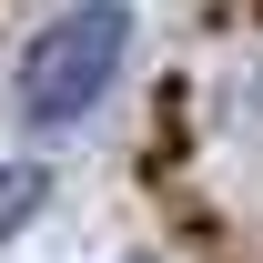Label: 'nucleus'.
<instances>
[{"mask_svg": "<svg viewBox=\"0 0 263 263\" xmlns=\"http://www.w3.org/2000/svg\"><path fill=\"white\" fill-rule=\"evenodd\" d=\"M132 263H152V253H132Z\"/></svg>", "mask_w": 263, "mask_h": 263, "instance_id": "nucleus-3", "label": "nucleus"}, {"mask_svg": "<svg viewBox=\"0 0 263 263\" xmlns=\"http://www.w3.org/2000/svg\"><path fill=\"white\" fill-rule=\"evenodd\" d=\"M41 202H51V172H41V162H10V172H0V243H10V233H31Z\"/></svg>", "mask_w": 263, "mask_h": 263, "instance_id": "nucleus-2", "label": "nucleus"}, {"mask_svg": "<svg viewBox=\"0 0 263 263\" xmlns=\"http://www.w3.org/2000/svg\"><path fill=\"white\" fill-rule=\"evenodd\" d=\"M122 51H132V10H122V0H81V10H61V21L21 51V81H10L21 122H31V132H71L111 81H122Z\"/></svg>", "mask_w": 263, "mask_h": 263, "instance_id": "nucleus-1", "label": "nucleus"}]
</instances>
